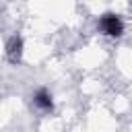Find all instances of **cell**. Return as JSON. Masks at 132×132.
<instances>
[{"label":"cell","mask_w":132,"mask_h":132,"mask_svg":"<svg viewBox=\"0 0 132 132\" xmlns=\"http://www.w3.org/2000/svg\"><path fill=\"white\" fill-rule=\"evenodd\" d=\"M101 29H103L107 35L118 37V35H122L124 25H122V21H120L116 14H105V16H101Z\"/></svg>","instance_id":"1"},{"label":"cell","mask_w":132,"mask_h":132,"mask_svg":"<svg viewBox=\"0 0 132 132\" xmlns=\"http://www.w3.org/2000/svg\"><path fill=\"white\" fill-rule=\"evenodd\" d=\"M21 52H23V41H21L19 37H12V39L8 41V47H6L8 58H10L12 62H16V60L21 58Z\"/></svg>","instance_id":"2"},{"label":"cell","mask_w":132,"mask_h":132,"mask_svg":"<svg viewBox=\"0 0 132 132\" xmlns=\"http://www.w3.org/2000/svg\"><path fill=\"white\" fill-rule=\"evenodd\" d=\"M35 103L41 107V109H52V95L47 91H39L35 95Z\"/></svg>","instance_id":"3"}]
</instances>
